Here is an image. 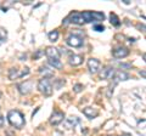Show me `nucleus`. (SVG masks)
Segmentation results:
<instances>
[{
  "mask_svg": "<svg viewBox=\"0 0 146 136\" xmlns=\"http://www.w3.org/2000/svg\"><path fill=\"white\" fill-rule=\"evenodd\" d=\"M7 120H9V123H10V125L16 129L23 128V125L26 124L23 114H22L20 111H15V110L7 113Z\"/></svg>",
  "mask_w": 146,
  "mask_h": 136,
  "instance_id": "1",
  "label": "nucleus"
},
{
  "mask_svg": "<svg viewBox=\"0 0 146 136\" xmlns=\"http://www.w3.org/2000/svg\"><path fill=\"white\" fill-rule=\"evenodd\" d=\"M38 90L44 96H50L52 94V84L50 78H42L38 81Z\"/></svg>",
  "mask_w": 146,
  "mask_h": 136,
  "instance_id": "2",
  "label": "nucleus"
},
{
  "mask_svg": "<svg viewBox=\"0 0 146 136\" xmlns=\"http://www.w3.org/2000/svg\"><path fill=\"white\" fill-rule=\"evenodd\" d=\"M84 17L85 23H89V22H101L105 20V15L104 12H99V11H85L82 12Z\"/></svg>",
  "mask_w": 146,
  "mask_h": 136,
  "instance_id": "3",
  "label": "nucleus"
},
{
  "mask_svg": "<svg viewBox=\"0 0 146 136\" xmlns=\"http://www.w3.org/2000/svg\"><path fill=\"white\" fill-rule=\"evenodd\" d=\"M66 43H67V45H70L72 48H80V46H83V44H84L83 35L78 34V33H72L67 37Z\"/></svg>",
  "mask_w": 146,
  "mask_h": 136,
  "instance_id": "4",
  "label": "nucleus"
},
{
  "mask_svg": "<svg viewBox=\"0 0 146 136\" xmlns=\"http://www.w3.org/2000/svg\"><path fill=\"white\" fill-rule=\"evenodd\" d=\"M29 74V68L26 67L23 68L22 71L17 69V68H11L10 72H9V78H10L11 80L13 79H17V78H22V77H26Z\"/></svg>",
  "mask_w": 146,
  "mask_h": 136,
  "instance_id": "5",
  "label": "nucleus"
},
{
  "mask_svg": "<svg viewBox=\"0 0 146 136\" xmlns=\"http://www.w3.org/2000/svg\"><path fill=\"white\" fill-rule=\"evenodd\" d=\"M45 55L48 56L49 60H60L61 52H60V50L56 49V48L49 46V48H46V50H45Z\"/></svg>",
  "mask_w": 146,
  "mask_h": 136,
  "instance_id": "6",
  "label": "nucleus"
},
{
  "mask_svg": "<svg viewBox=\"0 0 146 136\" xmlns=\"http://www.w3.org/2000/svg\"><path fill=\"white\" fill-rule=\"evenodd\" d=\"M63 118H65V114H63L62 112H58V111H55L51 117H50V119H49V123L51 124V125H58L60 123H62L63 121Z\"/></svg>",
  "mask_w": 146,
  "mask_h": 136,
  "instance_id": "7",
  "label": "nucleus"
},
{
  "mask_svg": "<svg viewBox=\"0 0 146 136\" xmlns=\"http://www.w3.org/2000/svg\"><path fill=\"white\" fill-rule=\"evenodd\" d=\"M115 73H116V71H115V68H113V67H110V66H108V67H105L104 69L100 72V78L110 80V79L113 78Z\"/></svg>",
  "mask_w": 146,
  "mask_h": 136,
  "instance_id": "8",
  "label": "nucleus"
},
{
  "mask_svg": "<svg viewBox=\"0 0 146 136\" xmlns=\"http://www.w3.org/2000/svg\"><path fill=\"white\" fill-rule=\"evenodd\" d=\"M88 69L91 74L98 73L100 69V61L96 58H89L88 60Z\"/></svg>",
  "mask_w": 146,
  "mask_h": 136,
  "instance_id": "9",
  "label": "nucleus"
},
{
  "mask_svg": "<svg viewBox=\"0 0 146 136\" xmlns=\"http://www.w3.org/2000/svg\"><path fill=\"white\" fill-rule=\"evenodd\" d=\"M112 53L116 58H124V57H127L128 55H129V50H128L127 48H124V46H118V48H116L115 50H113Z\"/></svg>",
  "mask_w": 146,
  "mask_h": 136,
  "instance_id": "10",
  "label": "nucleus"
},
{
  "mask_svg": "<svg viewBox=\"0 0 146 136\" xmlns=\"http://www.w3.org/2000/svg\"><path fill=\"white\" fill-rule=\"evenodd\" d=\"M79 118L78 117H70V118H66V120L63 121V126L66 129H72L74 128L77 124H79Z\"/></svg>",
  "mask_w": 146,
  "mask_h": 136,
  "instance_id": "11",
  "label": "nucleus"
},
{
  "mask_svg": "<svg viewBox=\"0 0 146 136\" xmlns=\"http://www.w3.org/2000/svg\"><path fill=\"white\" fill-rule=\"evenodd\" d=\"M130 77H129V74L128 73H125V72H122V71H117L116 73H115V75H113V80H115V85L117 84V83H119V81H124V80H128Z\"/></svg>",
  "mask_w": 146,
  "mask_h": 136,
  "instance_id": "12",
  "label": "nucleus"
},
{
  "mask_svg": "<svg viewBox=\"0 0 146 136\" xmlns=\"http://www.w3.org/2000/svg\"><path fill=\"white\" fill-rule=\"evenodd\" d=\"M83 113L86 118H89V119H94V118H96L99 116V111L96 108H93V107H85L83 110Z\"/></svg>",
  "mask_w": 146,
  "mask_h": 136,
  "instance_id": "13",
  "label": "nucleus"
},
{
  "mask_svg": "<svg viewBox=\"0 0 146 136\" xmlns=\"http://www.w3.org/2000/svg\"><path fill=\"white\" fill-rule=\"evenodd\" d=\"M18 91L22 95H27L32 91V83L31 81H25V83H21L18 85Z\"/></svg>",
  "mask_w": 146,
  "mask_h": 136,
  "instance_id": "14",
  "label": "nucleus"
},
{
  "mask_svg": "<svg viewBox=\"0 0 146 136\" xmlns=\"http://www.w3.org/2000/svg\"><path fill=\"white\" fill-rule=\"evenodd\" d=\"M83 60H84V57L82 55H71L70 58H68V62H70L71 66L76 67V66L82 65V63H83Z\"/></svg>",
  "mask_w": 146,
  "mask_h": 136,
  "instance_id": "15",
  "label": "nucleus"
},
{
  "mask_svg": "<svg viewBox=\"0 0 146 136\" xmlns=\"http://www.w3.org/2000/svg\"><path fill=\"white\" fill-rule=\"evenodd\" d=\"M39 73H40V74H43V75H44V78H50V77L54 74V72H52V69H50L49 67L43 66V67H40Z\"/></svg>",
  "mask_w": 146,
  "mask_h": 136,
  "instance_id": "16",
  "label": "nucleus"
},
{
  "mask_svg": "<svg viewBox=\"0 0 146 136\" xmlns=\"http://www.w3.org/2000/svg\"><path fill=\"white\" fill-rule=\"evenodd\" d=\"M110 22L115 26V27H119L121 26V20H119V17H118L116 13H113L111 12L110 13Z\"/></svg>",
  "mask_w": 146,
  "mask_h": 136,
  "instance_id": "17",
  "label": "nucleus"
},
{
  "mask_svg": "<svg viewBox=\"0 0 146 136\" xmlns=\"http://www.w3.org/2000/svg\"><path fill=\"white\" fill-rule=\"evenodd\" d=\"M58 32L57 30H52V32H50V33L48 34V37H49V40L50 42H52V43H55V42H57V39H58Z\"/></svg>",
  "mask_w": 146,
  "mask_h": 136,
  "instance_id": "18",
  "label": "nucleus"
},
{
  "mask_svg": "<svg viewBox=\"0 0 146 136\" xmlns=\"http://www.w3.org/2000/svg\"><path fill=\"white\" fill-rule=\"evenodd\" d=\"M7 39V32L5 29L0 28V45H3Z\"/></svg>",
  "mask_w": 146,
  "mask_h": 136,
  "instance_id": "19",
  "label": "nucleus"
},
{
  "mask_svg": "<svg viewBox=\"0 0 146 136\" xmlns=\"http://www.w3.org/2000/svg\"><path fill=\"white\" fill-rule=\"evenodd\" d=\"M49 65L52 66L54 68H57V69L62 68V63L60 60H49Z\"/></svg>",
  "mask_w": 146,
  "mask_h": 136,
  "instance_id": "20",
  "label": "nucleus"
},
{
  "mask_svg": "<svg viewBox=\"0 0 146 136\" xmlns=\"http://www.w3.org/2000/svg\"><path fill=\"white\" fill-rule=\"evenodd\" d=\"M83 89H84V86H83V85H82V84H76L74 86H73V91L78 94V92H80Z\"/></svg>",
  "mask_w": 146,
  "mask_h": 136,
  "instance_id": "21",
  "label": "nucleus"
},
{
  "mask_svg": "<svg viewBox=\"0 0 146 136\" xmlns=\"http://www.w3.org/2000/svg\"><path fill=\"white\" fill-rule=\"evenodd\" d=\"M94 30H96V32H104L105 30V27L104 24H94Z\"/></svg>",
  "mask_w": 146,
  "mask_h": 136,
  "instance_id": "22",
  "label": "nucleus"
},
{
  "mask_svg": "<svg viewBox=\"0 0 146 136\" xmlns=\"http://www.w3.org/2000/svg\"><path fill=\"white\" fill-rule=\"evenodd\" d=\"M42 53H43L42 50H38V51H36V52L34 53V55H33V60H38V58L40 57V55H42Z\"/></svg>",
  "mask_w": 146,
  "mask_h": 136,
  "instance_id": "23",
  "label": "nucleus"
},
{
  "mask_svg": "<svg viewBox=\"0 0 146 136\" xmlns=\"http://www.w3.org/2000/svg\"><path fill=\"white\" fill-rule=\"evenodd\" d=\"M4 123H5V118L0 116V128H3L4 126Z\"/></svg>",
  "mask_w": 146,
  "mask_h": 136,
  "instance_id": "24",
  "label": "nucleus"
}]
</instances>
